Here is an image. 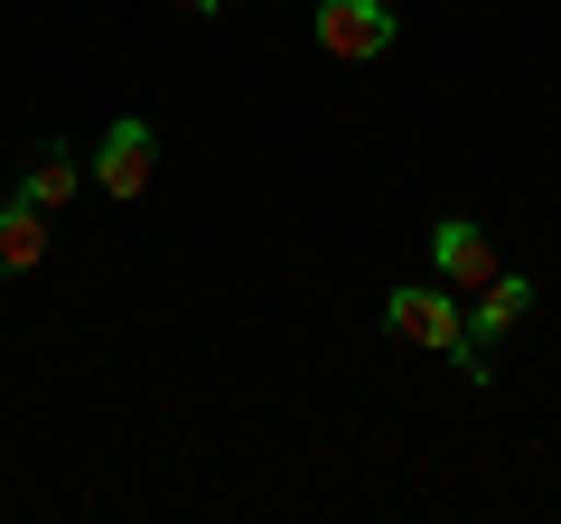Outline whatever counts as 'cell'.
I'll list each match as a JSON object with an SVG mask.
<instances>
[{"label": "cell", "instance_id": "obj_1", "mask_svg": "<svg viewBox=\"0 0 561 524\" xmlns=\"http://www.w3.org/2000/svg\"><path fill=\"white\" fill-rule=\"evenodd\" d=\"M383 319H393V338L431 346V356H449L468 384H486V346H478V328H468V309L449 300V282H402L393 300H383Z\"/></svg>", "mask_w": 561, "mask_h": 524}, {"label": "cell", "instance_id": "obj_2", "mask_svg": "<svg viewBox=\"0 0 561 524\" xmlns=\"http://www.w3.org/2000/svg\"><path fill=\"white\" fill-rule=\"evenodd\" d=\"M319 47L337 66L383 57V47H393V10H383V0H319Z\"/></svg>", "mask_w": 561, "mask_h": 524}, {"label": "cell", "instance_id": "obj_3", "mask_svg": "<svg viewBox=\"0 0 561 524\" xmlns=\"http://www.w3.org/2000/svg\"><path fill=\"white\" fill-rule=\"evenodd\" d=\"M150 160H160V141H150V122H140V113H122L113 132H103V150H94V187H103V197H122V206H131L140 187H150Z\"/></svg>", "mask_w": 561, "mask_h": 524}, {"label": "cell", "instance_id": "obj_4", "mask_svg": "<svg viewBox=\"0 0 561 524\" xmlns=\"http://www.w3.org/2000/svg\"><path fill=\"white\" fill-rule=\"evenodd\" d=\"M431 262H440V282H449V291H468V300H478V291H486V282L505 272V262H496V243H486V235H478L468 216L431 225Z\"/></svg>", "mask_w": 561, "mask_h": 524}, {"label": "cell", "instance_id": "obj_5", "mask_svg": "<svg viewBox=\"0 0 561 524\" xmlns=\"http://www.w3.org/2000/svg\"><path fill=\"white\" fill-rule=\"evenodd\" d=\"M47 243H57V235H47V206H28V197L0 206V272H38Z\"/></svg>", "mask_w": 561, "mask_h": 524}, {"label": "cell", "instance_id": "obj_6", "mask_svg": "<svg viewBox=\"0 0 561 524\" xmlns=\"http://www.w3.org/2000/svg\"><path fill=\"white\" fill-rule=\"evenodd\" d=\"M524 309H534V282H524V272H496V282L478 291V309H468V328H478V338H505Z\"/></svg>", "mask_w": 561, "mask_h": 524}, {"label": "cell", "instance_id": "obj_7", "mask_svg": "<svg viewBox=\"0 0 561 524\" xmlns=\"http://www.w3.org/2000/svg\"><path fill=\"white\" fill-rule=\"evenodd\" d=\"M76 187H84L76 150H38V169H28V187H20V197H28V206H47V216H57V206L76 197Z\"/></svg>", "mask_w": 561, "mask_h": 524}, {"label": "cell", "instance_id": "obj_8", "mask_svg": "<svg viewBox=\"0 0 561 524\" xmlns=\"http://www.w3.org/2000/svg\"><path fill=\"white\" fill-rule=\"evenodd\" d=\"M179 10H197V20H216V10H225V0H179Z\"/></svg>", "mask_w": 561, "mask_h": 524}]
</instances>
